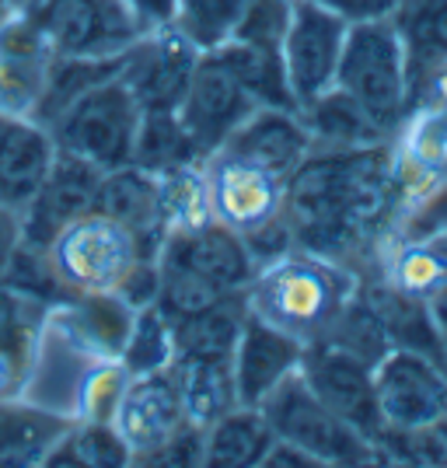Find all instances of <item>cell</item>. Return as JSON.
I'll return each mask as SVG.
<instances>
[{
	"label": "cell",
	"mask_w": 447,
	"mask_h": 468,
	"mask_svg": "<svg viewBox=\"0 0 447 468\" xmlns=\"http://www.w3.org/2000/svg\"><path fill=\"white\" fill-rule=\"evenodd\" d=\"M412 193L388 144L357 151H312L283 189L291 241L367 273L374 245L406 210Z\"/></svg>",
	"instance_id": "1"
},
{
	"label": "cell",
	"mask_w": 447,
	"mask_h": 468,
	"mask_svg": "<svg viewBox=\"0 0 447 468\" xmlns=\"http://www.w3.org/2000/svg\"><path fill=\"white\" fill-rule=\"evenodd\" d=\"M360 276L364 273L353 270L350 262L291 245L255 266L245 304L259 322L312 346L325 339L332 322L353 301Z\"/></svg>",
	"instance_id": "2"
},
{
	"label": "cell",
	"mask_w": 447,
	"mask_h": 468,
	"mask_svg": "<svg viewBox=\"0 0 447 468\" xmlns=\"http://www.w3.org/2000/svg\"><path fill=\"white\" fill-rule=\"evenodd\" d=\"M21 15L53 57L119 59L151 32L133 0H28Z\"/></svg>",
	"instance_id": "3"
},
{
	"label": "cell",
	"mask_w": 447,
	"mask_h": 468,
	"mask_svg": "<svg viewBox=\"0 0 447 468\" xmlns=\"http://www.w3.org/2000/svg\"><path fill=\"white\" fill-rule=\"evenodd\" d=\"M335 88L346 91L388 133L399 126V119L412 105V80H409L406 49L391 18L350 25Z\"/></svg>",
	"instance_id": "4"
},
{
	"label": "cell",
	"mask_w": 447,
	"mask_h": 468,
	"mask_svg": "<svg viewBox=\"0 0 447 468\" xmlns=\"http://www.w3.org/2000/svg\"><path fill=\"white\" fill-rule=\"evenodd\" d=\"M259 412L266 416L272 437L293 444L304 454H312L322 468H360L381 465L378 448L364 433H357L350 423H343L335 412L312 391V385L301 378V371L291 374L280 388H272Z\"/></svg>",
	"instance_id": "5"
},
{
	"label": "cell",
	"mask_w": 447,
	"mask_h": 468,
	"mask_svg": "<svg viewBox=\"0 0 447 468\" xmlns=\"http://www.w3.org/2000/svg\"><path fill=\"white\" fill-rule=\"evenodd\" d=\"M140 105L126 80L105 78L101 84L88 88L80 98H74L53 122L49 133L59 151L95 165L101 172L130 165L140 130Z\"/></svg>",
	"instance_id": "6"
},
{
	"label": "cell",
	"mask_w": 447,
	"mask_h": 468,
	"mask_svg": "<svg viewBox=\"0 0 447 468\" xmlns=\"http://www.w3.org/2000/svg\"><path fill=\"white\" fill-rule=\"evenodd\" d=\"M46 255L67 293H116L147 252L126 224L88 210L46 245Z\"/></svg>",
	"instance_id": "7"
},
{
	"label": "cell",
	"mask_w": 447,
	"mask_h": 468,
	"mask_svg": "<svg viewBox=\"0 0 447 468\" xmlns=\"http://www.w3.org/2000/svg\"><path fill=\"white\" fill-rule=\"evenodd\" d=\"M346 32H350V21L332 15L329 7L314 0H293L280 57H283V74L297 109L335 84Z\"/></svg>",
	"instance_id": "8"
},
{
	"label": "cell",
	"mask_w": 447,
	"mask_h": 468,
	"mask_svg": "<svg viewBox=\"0 0 447 468\" xmlns=\"http://www.w3.org/2000/svg\"><path fill=\"white\" fill-rule=\"evenodd\" d=\"M203 176L210 196V217L234 234L249 238L283 217L287 178H280L270 168H259L228 151H214L203 161Z\"/></svg>",
	"instance_id": "9"
},
{
	"label": "cell",
	"mask_w": 447,
	"mask_h": 468,
	"mask_svg": "<svg viewBox=\"0 0 447 468\" xmlns=\"http://www.w3.org/2000/svg\"><path fill=\"white\" fill-rule=\"evenodd\" d=\"M374 391L385 430L447 423V367L441 356L391 350L374 367Z\"/></svg>",
	"instance_id": "10"
},
{
	"label": "cell",
	"mask_w": 447,
	"mask_h": 468,
	"mask_svg": "<svg viewBox=\"0 0 447 468\" xmlns=\"http://www.w3.org/2000/svg\"><path fill=\"white\" fill-rule=\"evenodd\" d=\"M259 109L252 91L234 78V70L217 53H199L186 95L178 101V119L210 157L224 147V140Z\"/></svg>",
	"instance_id": "11"
},
{
	"label": "cell",
	"mask_w": 447,
	"mask_h": 468,
	"mask_svg": "<svg viewBox=\"0 0 447 468\" xmlns=\"http://www.w3.org/2000/svg\"><path fill=\"white\" fill-rule=\"evenodd\" d=\"M301 378L343 423L364 433L370 444L381 437V410L374 391V364L339 350L332 343H312L301 360Z\"/></svg>",
	"instance_id": "12"
},
{
	"label": "cell",
	"mask_w": 447,
	"mask_h": 468,
	"mask_svg": "<svg viewBox=\"0 0 447 468\" xmlns=\"http://www.w3.org/2000/svg\"><path fill=\"white\" fill-rule=\"evenodd\" d=\"M112 427L122 437L133 465H151L157 451L189 427L176 385V371L168 367V371L130 378L119 395L116 412H112Z\"/></svg>",
	"instance_id": "13"
},
{
	"label": "cell",
	"mask_w": 447,
	"mask_h": 468,
	"mask_svg": "<svg viewBox=\"0 0 447 468\" xmlns=\"http://www.w3.org/2000/svg\"><path fill=\"white\" fill-rule=\"evenodd\" d=\"M199 49L178 32L176 25H154L144 39L122 53L119 78L133 91L136 105L147 109H178L186 84L193 78Z\"/></svg>",
	"instance_id": "14"
},
{
	"label": "cell",
	"mask_w": 447,
	"mask_h": 468,
	"mask_svg": "<svg viewBox=\"0 0 447 468\" xmlns=\"http://www.w3.org/2000/svg\"><path fill=\"white\" fill-rule=\"evenodd\" d=\"M157 259L176 262L182 270H189L193 276L207 280L214 291L220 293H245L255 276V255L249 252L245 238L234 234L231 228L207 220L199 228L189 231H176L165 238Z\"/></svg>",
	"instance_id": "15"
},
{
	"label": "cell",
	"mask_w": 447,
	"mask_h": 468,
	"mask_svg": "<svg viewBox=\"0 0 447 468\" xmlns=\"http://www.w3.org/2000/svg\"><path fill=\"white\" fill-rule=\"evenodd\" d=\"M98 182H101V168L57 147V161L39 186V193L21 207V241L46 249L70 220L95 210Z\"/></svg>",
	"instance_id": "16"
},
{
	"label": "cell",
	"mask_w": 447,
	"mask_h": 468,
	"mask_svg": "<svg viewBox=\"0 0 447 468\" xmlns=\"http://www.w3.org/2000/svg\"><path fill=\"white\" fill-rule=\"evenodd\" d=\"M53 53L21 11L0 21V119H39Z\"/></svg>",
	"instance_id": "17"
},
{
	"label": "cell",
	"mask_w": 447,
	"mask_h": 468,
	"mask_svg": "<svg viewBox=\"0 0 447 468\" xmlns=\"http://www.w3.org/2000/svg\"><path fill=\"white\" fill-rule=\"evenodd\" d=\"M304 343L287 332L272 329L249 314L245 329L238 335V346L231 353L234 381H238V402L241 406H259L272 388H280L291 374L301 371L304 360Z\"/></svg>",
	"instance_id": "18"
},
{
	"label": "cell",
	"mask_w": 447,
	"mask_h": 468,
	"mask_svg": "<svg viewBox=\"0 0 447 468\" xmlns=\"http://www.w3.org/2000/svg\"><path fill=\"white\" fill-rule=\"evenodd\" d=\"M220 151L245 157L259 168H270L280 178H287L312 154V133L293 105H259L252 116L224 140Z\"/></svg>",
	"instance_id": "19"
},
{
	"label": "cell",
	"mask_w": 447,
	"mask_h": 468,
	"mask_svg": "<svg viewBox=\"0 0 447 468\" xmlns=\"http://www.w3.org/2000/svg\"><path fill=\"white\" fill-rule=\"evenodd\" d=\"M367 273L409 297L430 301L447 283V231H385L374 245Z\"/></svg>",
	"instance_id": "20"
},
{
	"label": "cell",
	"mask_w": 447,
	"mask_h": 468,
	"mask_svg": "<svg viewBox=\"0 0 447 468\" xmlns=\"http://www.w3.org/2000/svg\"><path fill=\"white\" fill-rule=\"evenodd\" d=\"M391 161L412 196L447 176V109L412 101L391 130Z\"/></svg>",
	"instance_id": "21"
},
{
	"label": "cell",
	"mask_w": 447,
	"mask_h": 468,
	"mask_svg": "<svg viewBox=\"0 0 447 468\" xmlns=\"http://www.w3.org/2000/svg\"><path fill=\"white\" fill-rule=\"evenodd\" d=\"M57 161V140L39 119H4L0 122V203L21 207L39 193Z\"/></svg>",
	"instance_id": "22"
},
{
	"label": "cell",
	"mask_w": 447,
	"mask_h": 468,
	"mask_svg": "<svg viewBox=\"0 0 447 468\" xmlns=\"http://www.w3.org/2000/svg\"><path fill=\"white\" fill-rule=\"evenodd\" d=\"M95 210L109 214L119 224H126L147 255L161 252L165 228H161V203H157L154 172L140 168L133 161L101 172V182H98L95 193Z\"/></svg>",
	"instance_id": "23"
},
{
	"label": "cell",
	"mask_w": 447,
	"mask_h": 468,
	"mask_svg": "<svg viewBox=\"0 0 447 468\" xmlns=\"http://www.w3.org/2000/svg\"><path fill=\"white\" fill-rule=\"evenodd\" d=\"M297 112L312 133V151H357V147H378V144L391 140L388 130L381 122H374L335 84L318 98H312L308 105H301Z\"/></svg>",
	"instance_id": "24"
},
{
	"label": "cell",
	"mask_w": 447,
	"mask_h": 468,
	"mask_svg": "<svg viewBox=\"0 0 447 468\" xmlns=\"http://www.w3.org/2000/svg\"><path fill=\"white\" fill-rule=\"evenodd\" d=\"M360 297L370 304V312L378 314V322L388 332L395 350H420L430 356H441L444 350V335L437 329L430 304L420 297L388 287L385 280H378L374 273L360 276Z\"/></svg>",
	"instance_id": "25"
},
{
	"label": "cell",
	"mask_w": 447,
	"mask_h": 468,
	"mask_svg": "<svg viewBox=\"0 0 447 468\" xmlns=\"http://www.w3.org/2000/svg\"><path fill=\"white\" fill-rule=\"evenodd\" d=\"M172 371H176L186 420L193 427L207 430L224 412L241 406L231 356H178L172 364Z\"/></svg>",
	"instance_id": "26"
},
{
	"label": "cell",
	"mask_w": 447,
	"mask_h": 468,
	"mask_svg": "<svg viewBox=\"0 0 447 468\" xmlns=\"http://www.w3.org/2000/svg\"><path fill=\"white\" fill-rule=\"evenodd\" d=\"M272 444L259 406H234L203 430V468H262Z\"/></svg>",
	"instance_id": "27"
},
{
	"label": "cell",
	"mask_w": 447,
	"mask_h": 468,
	"mask_svg": "<svg viewBox=\"0 0 447 468\" xmlns=\"http://www.w3.org/2000/svg\"><path fill=\"white\" fill-rule=\"evenodd\" d=\"M406 49L412 95L416 84L447 59V0H399L388 15Z\"/></svg>",
	"instance_id": "28"
},
{
	"label": "cell",
	"mask_w": 447,
	"mask_h": 468,
	"mask_svg": "<svg viewBox=\"0 0 447 468\" xmlns=\"http://www.w3.org/2000/svg\"><path fill=\"white\" fill-rule=\"evenodd\" d=\"M245 322H249L245 293L214 301L203 312L178 318V322H172L176 325L178 356H231L234 346H238V335L245 329Z\"/></svg>",
	"instance_id": "29"
},
{
	"label": "cell",
	"mask_w": 447,
	"mask_h": 468,
	"mask_svg": "<svg viewBox=\"0 0 447 468\" xmlns=\"http://www.w3.org/2000/svg\"><path fill=\"white\" fill-rule=\"evenodd\" d=\"M203 161H207V154L199 151V144L182 126L178 109H147V112H140L133 165L161 176V172L186 168V165H203Z\"/></svg>",
	"instance_id": "30"
},
{
	"label": "cell",
	"mask_w": 447,
	"mask_h": 468,
	"mask_svg": "<svg viewBox=\"0 0 447 468\" xmlns=\"http://www.w3.org/2000/svg\"><path fill=\"white\" fill-rule=\"evenodd\" d=\"M42 465L49 468H126L133 465L130 451L116 433L112 420H88L70 423L63 430L53 451L46 454Z\"/></svg>",
	"instance_id": "31"
},
{
	"label": "cell",
	"mask_w": 447,
	"mask_h": 468,
	"mask_svg": "<svg viewBox=\"0 0 447 468\" xmlns=\"http://www.w3.org/2000/svg\"><path fill=\"white\" fill-rule=\"evenodd\" d=\"M176 325L172 318L161 312L157 304H147V308H136L133 322H130V332H126V343H122V367L130 378H140V374H157L168 371L176 364Z\"/></svg>",
	"instance_id": "32"
},
{
	"label": "cell",
	"mask_w": 447,
	"mask_h": 468,
	"mask_svg": "<svg viewBox=\"0 0 447 468\" xmlns=\"http://www.w3.org/2000/svg\"><path fill=\"white\" fill-rule=\"evenodd\" d=\"M234 70V78L241 80L259 105H293L291 88H287V74H283V57L280 49L270 46H255V42L231 39L228 46L214 49ZM297 109V105H293Z\"/></svg>",
	"instance_id": "33"
},
{
	"label": "cell",
	"mask_w": 447,
	"mask_h": 468,
	"mask_svg": "<svg viewBox=\"0 0 447 468\" xmlns=\"http://www.w3.org/2000/svg\"><path fill=\"white\" fill-rule=\"evenodd\" d=\"M252 0H176L172 25L199 53H214L238 36Z\"/></svg>",
	"instance_id": "34"
},
{
	"label": "cell",
	"mask_w": 447,
	"mask_h": 468,
	"mask_svg": "<svg viewBox=\"0 0 447 468\" xmlns=\"http://www.w3.org/2000/svg\"><path fill=\"white\" fill-rule=\"evenodd\" d=\"M157 203H161V228H165V238L214 220V217H210V196H207L203 165H186V168L161 172V176H157Z\"/></svg>",
	"instance_id": "35"
},
{
	"label": "cell",
	"mask_w": 447,
	"mask_h": 468,
	"mask_svg": "<svg viewBox=\"0 0 447 468\" xmlns=\"http://www.w3.org/2000/svg\"><path fill=\"white\" fill-rule=\"evenodd\" d=\"M318 343H332V346L353 353V356L367 360V364H374V367L395 350L388 339V332H385V325L378 322V314L370 312V304L360 297V287H357L350 304L343 308V314L332 322V329L325 332V339H318Z\"/></svg>",
	"instance_id": "36"
},
{
	"label": "cell",
	"mask_w": 447,
	"mask_h": 468,
	"mask_svg": "<svg viewBox=\"0 0 447 468\" xmlns=\"http://www.w3.org/2000/svg\"><path fill=\"white\" fill-rule=\"evenodd\" d=\"M0 283L25 293V297H32V301H42V304H57L63 297H70L57 280V273H53L46 249L28 245V241H21L18 249L11 252L7 266L0 270Z\"/></svg>",
	"instance_id": "37"
},
{
	"label": "cell",
	"mask_w": 447,
	"mask_h": 468,
	"mask_svg": "<svg viewBox=\"0 0 447 468\" xmlns=\"http://www.w3.org/2000/svg\"><path fill=\"white\" fill-rule=\"evenodd\" d=\"M291 7L293 0H252V7H249V15H245L234 39L280 49L283 46V32H287V21H291Z\"/></svg>",
	"instance_id": "38"
},
{
	"label": "cell",
	"mask_w": 447,
	"mask_h": 468,
	"mask_svg": "<svg viewBox=\"0 0 447 468\" xmlns=\"http://www.w3.org/2000/svg\"><path fill=\"white\" fill-rule=\"evenodd\" d=\"M116 297H122L130 308H147L157 304V255H144L133 270L126 273V280L119 283Z\"/></svg>",
	"instance_id": "39"
},
{
	"label": "cell",
	"mask_w": 447,
	"mask_h": 468,
	"mask_svg": "<svg viewBox=\"0 0 447 468\" xmlns=\"http://www.w3.org/2000/svg\"><path fill=\"white\" fill-rule=\"evenodd\" d=\"M151 465H172V468H203V430L199 427H189L176 433L165 448L157 451L154 458H151Z\"/></svg>",
	"instance_id": "40"
},
{
	"label": "cell",
	"mask_w": 447,
	"mask_h": 468,
	"mask_svg": "<svg viewBox=\"0 0 447 468\" xmlns=\"http://www.w3.org/2000/svg\"><path fill=\"white\" fill-rule=\"evenodd\" d=\"M314 4L329 7L332 15H339V18L350 21V25H360V21L388 18L399 0H314Z\"/></svg>",
	"instance_id": "41"
},
{
	"label": "cell",
	"mask_w": 447,
	"mask_h": 468,
	"mask_svg": "<svg viewBox=\"0 0 447 468\" xmlns=\"http://www.w3.org/2000/svg\"><path fill=\"white\" fill-rule=\"evenodd\" d=\"M25 374H28V356L0 346V406L18 402L25 388Z\"/></svg>",
	"instance_id": "42"
},
{
	"label": "cell",
	"mask_w": 447,
	"mask_h": 468,
	"mask_svg": "<svg viewBox=\"0 0 447 468\" xmlns=\"http://www.w3.org/2000/svg\"><path fill=\"white\" fill-rule=\"evenodd\" d=\"M21 245V214L15 207L0 203V270L7 266L11 252Z\"/></svg>",
	"instance_id": "43"
},
{
	"label": "cell",
	"mask_w": 447,
	"mask_h": 468,
	"mask_svg": "<svg viewBox=\"0 0 447 468\" xmlns=\"http://www.w3.org/2000/svg\"><path fill=\"white\" fill-rule=\"evenodd\" d=\"M412 101H430V105H441L447 109V59L441 67H433L427 78L416 84V95Z\"/></svg>",
	"instance_id": "44"
},
{
	"label": "cell",
	"mask_w": 447,
	"mask_h": 468,
	"mask_svg": "<svg viewBox=\"0 0 447 468\" xmlns=\"http://www.w3.org/2000/svg\"><path fill=\"white\" fill-rule=\"evenodd\" d=\"M427 304H430V314H433V322H437V329H441V335H447V283L437 293H433V297H430Z\"/></svg>",
	"instance_id": "45"
},
{
	"label": "cell",
	"mask_w": 447,
	"mask_h": 468,
	"mask_svg": "<svg viewBox=\"0 0 447 468\" xmlns=\"http://www.w3.org/2000/svg\"><path fill=\"white\" fill-rule=\"evenodd\" d=\"M4 4H7V7H11V11H21V7H25V4H28V0H4Z\"/></svg>",
	"instance_id": "46"
},
{
	"label": "cell",
	"mask_w": 447,
	"mask_h": 468,
	"mask_svg": "<svg viewBox=\"0 0 447 468\" xmlns=\"http://www.w3.org/2000/svg\"><path fill=\"white\" fill-rule=\"evenodd\" d=\"M7 15H11V7H7V4H4V0H0V21L7 18Z\"/></svg>",
	"instance_id": "47"
},
{
	"label": "cell",
	"mask_w": 447,
	"mask_h": 468,
	"mask_svg": "<svg viewBox=\"0 0 447 468\" xmlns=\"http://www.w3.org/2000/svg\"><path fill=\"white\" fill-rule=\"evenodd\" d=\"M441 360H444V367H447V335H444V350H441Z\"/></svg>",
	"instance_id": "48"
},
{
	"label": "cell",
	"mask_w": 447,
	"mask_h": 468,
	"mask_svg": "<svg viewBox=\"0 0 447 468\" xmlns=\"http://www.w3.org/2000/svg\"><path fill=\"white\" fill-rule=\"evenodd\" d=\"M0 122H4V119H0Z\"/></svg>",
	"instance_id": "49"
}]
</instances>
